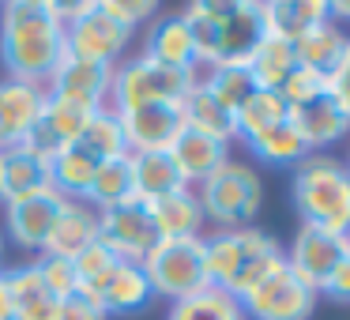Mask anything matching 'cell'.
<instances>
[{"label":"cell","instance_id":"1","mask_svg":"<svg viewBox=\"0 0 350 320\" xmlns=\"http://www.w3.org/2000/svg\"><path fill=\"white\" fill-rule=\"evenodd\" d=\"M64 61V23L53 0H8L0 4V64L8 79L46 87Z\"/></svg>","mask_w":350,"mask_h":320},{"label":"cell","instance_id":"2","mask_svg":"<svg viewBox=\"0 0 350 320\" xmlns=\"http://www.w3.org/2000/svg\"><path fill=\"white\" fill-rule=\"evenodd\" d=\"M286 264L279 237H271L260 226H241V230H215L204 237V271L207 286L226 290L230 297L241 302L260 279Z\"/></svg>","mask_w":350,"mask_h":320},{"label":"cell","instance_id":"3","mask_svg":"<svg viewBox=\"0 0 350 320\" xmlns=\"http://www.w3.org/2000/svg\"><path fill=\"white\" fill-rule=\"evenodd\" d=\"M290 196L305 226L350 237V174L339 159L309 155L301 166H294Z\"/></svg>","mask_w":350,"mask_h":320},{"label":"cell","instance_id":"4","mask_svg":"<svg viewBox=\"0 0 350 320\" xmlns=\"http://www.w3.org/2000/svg\"><path fill=\"white\" fill-rule=\"evenodd\" d=\"M196 200L207 222H215L219 230H241L256 222L264 207V185L249 162L226 159L211 177L196 185Z\"/></svg>","mask_w":350,"mask_h":320},{"label":"cell","instance_id":"5","mask_svg":"<svg viewBox=\"0 0 350 320\" xmlns=\"http://www.w3.org/2000/svg\"><path fill=\"white\" fill-rule=\"evenodd\" d=\"M144 275L151 282L154 297H181L196 294L207 286V271H204V234L200 237H162L151 252L144 256Z\"/></svg>","mask_w":350,"mask_h":320},{"label":"cell","instance_id":"6","mask_svg":"<svg viewBox=\"0 0 350 320\" xmlns=\"http://www.w3.org/2000/svg\"><path fill=\"white\" fill-rule=\"evenodd\" d=\"M196 76L162 68V64L147 61V57H129V61L113 64V87H109V109L113 114H129L139 106H154V102H181Z\"/></svg>","mask_w":350,"mask_h":320},{"label":"cell","instance_id":"7","mask_svg":"<svg viewBox=\"0 0 350 320\" xmlns=\"http://www.w3.org/2000/svg\"><path fill=\"white\" fill-rule=\"evenodd\" d=\"M98 241L124 264H144V256L162 241V230L151 215V204L129 196L98 211Z\"/></svg>","mask_w":350,"mask_h":320},{"label":"cell","instance_id":"8","mask_svg":"<svg viewBox=\"0 0 350 320\" xmlns=\"http://www.w3.org/2000/svg\"><path fill=\"white\" fill-rule=\"evenodd\" d=\"M241 309L249 320H309L317 309V290L282 264L241 297Z\"/></svg>","mask_w":350,"mask_h":320},{"label":"cell","instance_id":"9","mask_svg":"<svg viewBox=\"0 0 350 320\" xmlns=\"http://www.w3.org/2000/svg\"><path fill=\"white\" fill-rule=\"evenodd\" d=\"M129 46H132V31L121 27L117 19H109L98 0H91L83 16L64 27V53L79 57V61L121 64V57Z\"/></svg>","mask_w":350,"mask_h":320},{"label":"cell","instance_id":"10","mask_svg":"<svg viewBox=\"0 0 350 320\" xmlns=\"http://www.w3.org/2000/svg\"><path fill=\"white\" fill-rule=\"evenodd\" d=\"M98 114V109L83 106V102H72V98H61V94H46V106H42V117L34 124V132L27 136V151H34L38 159H53L57 151L72 147L79 136H83L87 121Z\"/></svg>","mask_w":350,"mask_h":320},{"label":"cell","instance_id":"11","mask_svg":"<svg viewBox=\"0 0 350 320\" xmlns=\"http://www.w3.org/2000/svg\"><path fill=\"white\" fill-rule=\"evenodd\" d=\"M121 121V136L129 155H151V151H170L174 139L185 132L181 102H154V106H139L129 114H117Z\"/></svg>","mask_w":350,"mask_h":320},{"label":"cell","instance_id":"12","mask_svg":"<svg viewBox=\"0 0 350 320\" xmlns=\"http://www.w3.org/2000/svg\"><path fill=\"white\" fill-rule=\"evenodd\" d=\"M61 207H64L61 192H53V189L34 192V196L16 200V204L4 207V226L0 230H4V237H12V245H19L23 252H38L42 256Z\"/></svg>","mask_w":350,"mask_h":320},{"label":"cell","instance_id":"13","mask_svg":"<svg viewBox=\"0 0 350 320\" xmlns=\"http://www.w3.org/2000/svg\"><path fill=\"white\" fill-rule=\"evenodd\" d=\"M282 256H286L290 271L320 294L324 279L335 271V264L347 256V237H335V234H327V230H317V226H305L301 222L294 241H290V249H282Z\"/></svg>","mask_w":350,"mask_h":320},{"label":"cell","instance_id":"14","mask_svg":"<svg viewBox=\"0 0 350 320\" xmlns=\"http://www.w3.org/2000/svg\"><path fill=\"white\" fill-rule=\"evenodd\" d=\"M109 87H113V64H94L64 53V61L57 64V72L46 83V94H61V98L83 102L91 109H106Z\"/></svg>","mask_w":350,"mask_h":320},{"label":"cell","instance_id":"15","mask_svg":"<svg viewBox=\"0 0 350 320\" xmlns=\"http://www.w3.org/2000/svg\"><path fill=\"white\" fill-rule=\"evenodd\" d=\"M290 129L305 139L312 155H324V147L350 136V114L332 98V91H324L301 106H290Z\"/></svg>","mask_w":350,"mask_h":320},{"label":"cell","instance_id":"16","mask_svg":"<svg viewBox=\"0 0 350 320\" xmlns=\"http://www.w3.org/2000/svg\"><path fill=\"white\" fill-rule=\"evenodd\" d=\"M46 106V87L0 79V151L23 147Z\"/></svg>","mask_w":350,"mask_h":320},{"label":"cell","instance_id":"17","mask_svg":"<svg viewBox=\"0 0 350 320\" xmlns=\"http://www.w3.org/2000/svg\"><path fill=\"white\" fill-rule=\"evenodd\" d=\"M83 297H91L106 317H132V312H144L147 305L154 302L151 282H147L144 267H139V264H124V260Z\"/></svg>","mask_w":350,"mask_h":320},{"label":"cell","instance_id":"18","mask_svg":"<svg viewBox=\"0 0 350 320\" xmlns=\"http://www.w3.org/2000/svg\"><path fill=\"white\" fill-rule=\"evenodd\" d=\"M264 38L260 0H230V12L219 27V64H245Z\"/></svg>","mask_w":350,"mask_h":320},{"label":"cell","instance_id":"19","mask_svg":"<svg viewBox=\"0 0 350 320\" xmlns=\"http://www.w3.org/2000/svg\"><path fill=\"white\" fill-rule=\"evenodd\" d=\"M147 61L162 64V68H174V72H185V76H196L200 79V64H196V53H192V38L185 31L181 16H162L151 23L144 38V53Z\"/></svg>","mask_w":350,"mask_h":320},{"label":"cell","instance_id":"20","mask_svg":"<svg viewBox=\"0 0 350 320\" xmlns=\"http://www.w3.org/2000/svg\"><path fill=\"white\" fill-rule=\"evenodd\" d=\"M91 241H98V211L83 200H64L61 215H57L53 230H49V241L42 249V256H64L76 260L79 252Z\"/></svg>","mask_w":350,"mask_h":320},{"label":"cell","instance_id":"21","mask_svg":"<svg viewBox=\"0 0 350 320\" xmlns=\"http://www.w3.org/2000/svg\"><path fill=\"white\" fill-rule=\"evenodd\" d=\"M4 286H8V302H12V320H53L57 297L46 286V279H42L38 260L8 267Z\"/></svg>","mask_w":350,"mask_h":320},{"label":"cell","instance_id":"22","mask_svg":"<svg viewBox=\"0 0 350 320\" xmlns=\"http://www.w3.org/2000/svg\"><path fill=\"white\" fill-rule=\"evenodd\" d=\"M53 189L49 185V162L38 159L27 147H12V151H0V204L8 207L16 200H27L34 192Z\"/></svg>","mask_w":350,"mask_h":320},{"label":"cell","instance_id":"23","mask_svg":"<svg viewBox=\"0 0 350 320\" xmlns=\"http://www.w3.org/2000/svg\"><path fill=\"white\" fill-rule=\"evenodd\" d=\"M170 159H174L181 181L189 185V189H196L204 177H211L215 170L230 159V147L219 144V139H211V136H204V132L185 129L181 136L174 139V147H170Z\"/></svg>","mask_w":350,"mask_h":320},{"label":"cell","instance_id":"24","mask_svg":"<svg viewBox=\"0 0 350 320\" xmlns=\"http://www.w3.org/2000/svg\"><path fill=\"white\" fill-rule=\"evenodd\" d=\"M260 12H264V34L294 46L309 27L327 19V0H267L260 4Z\"/></svg>","mask_w":350,"mask_h":320},{"label":"cell","instance_id":"25","mask_svg":"<svg viewBox=\"0 0 350 320\" xmlns=\"http://www.w3.org/2000/svg\"><path fill=\"white\" fill-rule=\"evenodd\" d=\"M286 121H290V106L279 91H252L234 114V132H237V139L249 147Z\"/></svg>","mask_w":350,"mask_h":320},{"label":"cell","instance_id":"26","mask_svg":"<svg viewBox=\"0 0 350 320\" xmlns=\"http://www.w3.org/2000/svg\"><path fill=\"white\" fill-rule=\"evenodd\" d=\"M181 117H185V129L204 132V136L219 139V144H226V147L237 139L234 114H230V109H222L219 102L204 91V83H200V79L189 87V94L181 98Z\"/></svg>","mask_w":350,"mask_h":320},{"label":"cell","instance_id":"27","mask_svg":"<svg viewBox=\"0 0 350 320\" xmlns=\"http://www.w3.org/2000/svg\"><path fill=\"white\" fill-rule=\"evenodd\" d=\"M151 215L159 222L162 237H200L204 230V211H200V200H196V189H177L170 196H159L151 200Z\"/></svg>","mask_w":350,"mask_h":320},{"label":"cell","instance_id":"28","mask_svg":"<svg viewBox=\"0 0 350 320\" xmlns=\"http://www.w3.org/2000/svg\"><path fill=\"white\" fill-rule=\"evenodd\" d=\"M129 159H132V196L144 200V204L185 189V181H181V174H177L174 159H170V151L129 155Z\"/></svg>","mask_w":350,"mask_h":320},{"label":"cell","instance_id":"29","mask_svg":"<svg viewBox=\"0 0 350 320\" xmlns=\"http://www.w3.org/2000/svg\"><path fill=\"white\" fill-rule=\"evenodd\" d=\"M342 49H347V34H342V27L332 23V19L309 27V31L294 42L297 64H301V68L320 72V76H332L335 64H339V57H342Z\"/></svg>","mask_w":350,"mask_h":320},{"label":"cell","instance_id":"30","mask_svg":"<svg viewBox=\"0 0 350 320\" xmlns=\"http://www.w3.org/2000/svg\"><path fill=\"white\" fill-rule=\"evenodd\" d=\"M245 68H249L252 87H256V91H279V87L286 83V76L297 68L294 46H290V42H282V38L264 34V38H260V46L249 53Z\"/></svg>","mask_w":350,"mask_h":320},{"label":"cell","instance_id":"31","mask_svg":"<svg viewBox=\"0 0 350 320\" xmlns=\"http://www.w3.org/2000/svg\"><path fill=\"white\" fill-rule=\"evenodd\" d=\"M94 177H98V162L76 144L57 151L53 159H49V185H53V192H61L64 200H83Z\"/></svg>","mask_w":350,"mask_h":320},{"label":"cell","instance_id":"32","mask_svg":"<svg viewBox=\"0 0 350 320\" xmlns=\"http://www.w3.org/2000/svg\"><path fill=\"white\" fill-rule=\"evenodd\" d=\"M166 320H249L237 297H230L226 290L204 286L196 294L181 297V302H170Z\"/></svg>","mask_w":350,"mask_h":320},{"label":"cell","instance_id":"33","mask_svg":"<svg viewBox=\"0 0 350 320\" xmlns=\"http://www.w3.org/2000/svg\"><path fill=\"white\" fill-rule=\"evenodd\" d=\"M76 147H83L87 155H91L98 166H106V162L121 159V155H129V147H124V136H121V121H117L113 109H98V114L87 121L83 136L76 139Z\"/></svg>","mask_w":350,"mask_h":320},{"label":"cell","instance_id":"34","mask_svg":"<svg viewBox=\"0 0 350 320\" xmlns=\"http://www.w3.org/2000/svg\"><path fill=\"white\" fill-rule=\"evenodd\" d=\"M200 83H204V91L211 94L222 109H230V114H237V106L256 91L245 64H211V68L200 72Z\"/></svg>","mask_w":350,"mask_h":320},{"label":"cell","instance_id":"35","mask_svg":"<svg viewBox=\"0 0 350 320\" xmlns=\"http://www.w3.org/2000/svg\"><path fill=\"white\" fill-rule=\"evenodd\" d=\"M249 155L256 162H264V166H301L305 159H309V147H305V139L297 136L294 129L286 124H279V129H271L267 136H260L256 144H249Z\"/></svg>","mask_w":350,"mask_h":320},{"label":"cell","instance_id":"36","mask_svg":"<svg viewBox=\"0 0 350 320\" xmlns=\"http://www.w3.org/2000/svg\"><path fill=\"white\" fill-rule=\"evenodd\" d=\"M129 196H132V159L121 155V159L98 166V177L91 181L83 204H91L94 211H106V207L121 204V200H129Z\"/></svg>","mask_w":350,"mask_h":320},{"label":"cell","instance_id":"37","mask_svg":"<svg viewBox=\"0 0 350 320\" xmlns=\"http://www.w3.org/2000/svg\"><path fill=\"white\" fill-rule=\"evenodd\" d=\"M117 264H121V260H117L113 252L106 249V245H102V241H91L76 260H72V267H76V282H79L76 294H91V290L98 286V282L106 279V275L113 271Z\"/></svg>","mask_w":350,"mask_h":320},{"label":"cell","instance_id":"38","mask_svg":"<svg viewBox=\"0 0 350 320\" xmlns=\"http://www.w3.org/2000/svg\"><path fill=\"white\" fill-rule=\"evenodd\" d=\"M324 91H327V76H320V72H312V68H301V64H297L286 76V83L279 87L286 106H301V102L317 98V94H324Z\"/></svg>","mask_w":350,"mask_h":320},{"label":"cell","instance_id":"39","mask_svg":"<svg viewBox=\"0 0 350 320\" xmlns=\"http://www.w3.org/2000/svg\"><path fill=\"white\" fill-rule=\"evenodd\" d=\"M34 260H38V271H42V279H46V286L53 290L57 302H61V297H72L79 290L72 260H64V256H34Z\"/></svg>","mask_w":350,"mask_h":320},{"label":"cell","instance_id":"40","mask_svg":"<svg viewBox=\"0 0 350 320\" xmlns=\"http://www.w3.org/2000/svg\"><path fill=\"white\" fill-rule=\"evenodd\" d=\"M102 12H106L109 19H117L121 27H129V31H136L144 19H151L154 12H159V4L154 0H98Z\"/></svg>","mask_w":350,"mask_h":320},{"label":"cell","instance_id":"41","mask_svg":"<svg viewBox=\"0 0 350 320\" xmlns=\"http://www.w3.org/2000/svg\"><path fill=\"white\" fill-rule=\"evenodd\" d=\"M53 320H109V317H106V312H102L98 305L91 302V297L72 294V297H61V302H57Z\"/></svg>","mask_w":350,"mask_h":320},{"label":"cell","instance_id":"42","mask_svg":"<svg viewBox=\"0 0 350 320\" xmlns=\"http://www.w3.org/2000/svg\"><path fill=\"white\" fill-rule=\"evenodd\" d=\"M320 294L332 297V302H339V305H350V249H347V256L335 264V271L324 279Z\"/></svg>","mask_w":350,"mask_h":320},{"label":"cell","instance_id":"43","mask_svg":"<svg viewBox=\"0 0 350 320\" xmlns=\"http://www.w3.org/2000/svg\"><path fill=\"white\" fill-rule=\"evenodd\" d=\"M327 91H332V98L350 114V38H347V49H342V57H339V64H335V72L327 76Z\"/></svg>","mask_w":350,"mask_h":320},{"label":"cell","instance_id":"44","mask_svg":"<svg viewBox=\"0 0 350 320\" xmlns=\"http://www.w3.org/2000/svg\"><path fill=\"white\" fill-rule=\"evenodd\" d=\"M327 19L332 23H350V0H327Z\"/></svg>","mask_w":350,"mask_h":320},{"label":"cell","instance_id":"45","mask_svg":"<svg viewBox=\"0 0 350 320\" xmlns=\"http://www.w3.org/2000/svg\"><path fill=\"white\" fill-rule=\"evenodd\" d=\"M0 320H12V302H8V286H4V271H0Z\"/></svg>","mask_w":350,"mask_h":320},{"label":"cell","instance_id":"46","mask_svg":"<svg viewBox=\"0 0 350 320\" xmlns=\"http://www.w3.org/2000/svg\"><path fill=\"white\" fill-rule=\"evenodd\" d=\"M4 245H8V237H4V230H0V256H4Z\"/></svg>","mask_w":350,"mask_h":320},{"label":"cell","instance_id":"47","mask_svg":"<svg viewBox=\"0 0 350 320\" xmlns=\"http://www.w3.org/2000/svg\"><path fill=\"white\" fill-rule=\"evenodd\" d=\"M342 166H347V174H350V155H347V162H342Z\"/></svg>","mask_w":350,"mask_h":320},{"label":"cell","instance_id":"48","mask_svg":"<svg viewBox=\"0 0 350 320\" xmlns=\"http://www.w3.org/2000/svg\"><path fill=\"white\" fill-rule=\"evenodd\" d=\"M347 249H350V237H347Z\"/></svg>","mask_w":350,"mask_h":320}]
</instances>
